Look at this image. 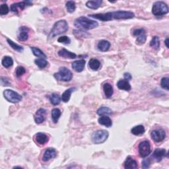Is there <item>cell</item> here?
Listing matches in <instances>:
<instances>
[{
	"mask_svg": "<svg viewBox=\"0 0 169 169\" xmlns=\"http://www.w3.org/2000/svg\"><path fill=\"white\" fill-rule=\"evenodd\" d=\"M99 23L94 20L89 19L85 17H80L74 21V26L78 29L91 30L97 27Z\"/></svg>",
	"mask_w": 169,
	"mask_h": 169,
	"instance_id": "obj_1",
	"label": "cell"
},
{
	"mask_svg": "<svg viewBox=\"0 0 169 169\" xmlns=\"http://www.w3.org/2000/svg\"><path fill=\"white\" fill-rule=\"evenodd\" d=\"M68 24L65 20H60L56 22L50 31L49 37L54 38L55 36L61 35L68 30Z\"/></svg>",
	"mask_w": 169,
	"mask_h": 169,
	"instance_id": "obj_2",
	"label": "cell"
},
{
	"mask_svg": "<svg viewBox=\"0 0 169 169\" xmlns=\"http://www.w3.org/2000/svg\"><path fill=\"white\" fill-rule=\"evenodd\" d=\"M54 76L56 80L58 81L67 82L72 80L73 74L69 69L67 68V67H61L60 68L59 71L56 73Z\"/></svg>",
	"mask_w": 169,
	"mask_h": 169,
	"instance_id": "obj_3",
	"label": "cell"
},
{
	"mask_svg": "<svg viewBox=\"0 0 169 169\" xmlns=\"http://www.w3.org/2000/svg\"><path fill=\"white\" fill-rule=\"evenodd\" d=\"M152 13L155 16H162L168 13V5L163 2H155L152 7Z\"/></svg>",
	"mask_w": 169,
	"mask_h": 169,
	"instance_id": "obj_4",
	"label": "cell"
},
{
	"mask_svg": "<svg viewBox=\"0 0 169 169\" xmlns=\"http://www.w3.org/2000/svg\"><path fill=\"white\" fill-rule=\"evenodd\" d=\"M109 136V132L104 129H100L97 132H94L91 136L93 142L95 144H100L104 143L108 139Z\"/></svg>",
	"mask_w": 169,
	"mask_h": 169,
	"instance_id": "obj_5",
	"label": "cell"
},
{
	"mask_svg": "<svg viewBox=\"0 0 169 169\" xmlns=\"http://www.w3.org/2000/svg\"><path fill=\"white\" fill-rule=\"evenodd\" d=\"M3 96L7 101L12 103H19L22 100V96L11 89H6L3 91Z\"/></svg>",
	"mask_w": 169,
	"mask_h": 169,
	"instance_id": "obj_6",
	"label": "cell"
},
{
	"mask_svg": "<svg viewBox=\"0 0 169 169\" xmlns=\"http://www.w3.org/2000/svg\"><path fill=\"white\" fill-rule=\"evenodd\" d=\"M135 17L132 11H117L111 12V17L112 19H129Z\"/></svg>",
	"mask_w": 169,
	"mask_h": 169,
	"instance_id": "obj_7",
	"label": "cell"
},
{
	"mask_svg": "<svg viewBox=\"0 0 169 169\" xmlns=\"http://www.w3.org/2000/svg\"><path fill=\"white\" fill-rule=\"evenodd\" d=\"M138 149L139 155L142 157V158H145V157L149 156L151 152V145L149 141L145 140L141 142L139 145Z\"/></svg>",
	"mask_w": 169,
	"mask_h": 169,
	"instance_id": "obj_8",
	"label": "cell"
},
{
	"mask_svg": "<svg viewBox=\"0 0 169 169\" xmlns=\"http://www.w3.org/2000/svg\"><path fill=\"white\" fill-rule=\"evenodd\" d=\"M151 136L154 142L159 143L165 139V136H166V133H165V130H163V129L161 128L155 129L151 132Z\"/></svg>",
	"mask_w": 169,
	"mask_h": 169,
	"instance_id": "obj_9",
	"label": "cell"
},
{
	"mask_svg": "<svg viewBox=\"0 0 169 169\" xmlns=\"http://www.w3.org/2000/svg\"><path fill=\"white\" fill-rule=\"evenodd\" d=\"M133 35L135 36H137L136 43L138 45L143 44L147 40V36H146V32L144 29H139L135 30L133 32Z\"/></svg>",
	"mask_w": 169,
	"mask_h": 169,
	"instance_id": "obj_10",
	"label": "cell"
},
{
	"mask_svg": "<svg viewBox=\"0 0 169 169\" xmlns=\"http://www.w3.org/2000/svg\"><path fill=\"white\" fill-rule=\"evenodd\" d=\"M165 157H168V152L164 149H156L151 157L157 162H160Z\"/></svg>",
	"mask_w": 169,
	"mask_h": 169,
	"instance_id": "obj_11",
	"label": "cell"
},
{
	"mask_svg": "<svg viewBox=\"0 0 169 169\" xmlns=\"http://www.w3.org/2000/svg\"><path fill=\"white\" fill-rule=\"evenodd\" d=\"M47 114V111L44 109H38L35 114V121L36 123H42L45 119Z\"/></svg>",
	"mask_w": 169,
	"mask_h": 169,
	"instance_id": "obj_12",
	"label": "cell"
},
{
	"mask_svg": "<svg viewBox=\"0 0 169 169\" xmlns=\"http://www.w3.org/2000/svg\"><path fill=\"white\" fill-rule=\"evenodd\" d=\"M32 4L31 2H19V3H15L11 6V11H13L14 13H17L19 9L21 10H23L27 5H31Z\"/></svg>",
	"mask_w": 169,
	"mask_h": 169,
	"instance_id": "obj_13",
	"label": "cell"
},
{
	"mask_svg": "<svg viewBox=\"0 0 169 169\" xmlns=\"http://www.w3.org/2000/svg\"><path fill=\"white\" fill-rule=\"evenodd\" d=\"M56 155H57V153H56V151L54 149L48 148L45 151L42 157V160L44 162H47L50 160L56 158Z\"/></svg>",
	"mask_w": 169,
	"mask_h": 169,
	"instance_id": "obj_14",
	"label": "cell"
},
{
	"mask_svg": "<svg viewBox=\"0 0 169 169\" xmlns=\"http://www.w3.org/2000/svg\"><path fill=\"white\" fill-rule=\"evenodd\" d=\"M29 29L25 26L19 28L17 37L20 41H26L29 38Z\"/></svg>",
	"mask_w": 169,
	"mask_h": 169,
	"instance_id": "obj_15",
	"label": "cell"
},
{
	"mask_svg": "<svg viewBox=\"0 0 169 169\" xmlns=\"http://www.w3.org/2000/svg\"><path fill=\"white\" fill-rule=\"evenodd\" d=\"M86 61L84 60H76L72 63V68L77 72H81L83 71L85 66Z\"/></svg>",
	"mask_w": 169,
	"mask_h": 169,
	"instance_id": "obj_16",
	"label": "cell"
},
{
	"mask_svg": "<svg viewBox=\"0 0 169 169\" xmlns=\"http://www.w3.org/2000/svg\"><path fill=\"white\" fill-rule=\"evenodd\" d=\"M124 167L126 169H136L138 168V162L132 157L129 156L124 162Z\"/></svg>",
	"mask_w": 169,
	"mask_h": 169,
	"instance_id": "obj_17",
	"label": "cell"
},
{
	"mask_svg": "<svg viewBox=\"0 0 169 169\" xmlns=\"http://www.w3.org/2000/svg\"><path fill=\"white\" fill-rule=\"evenodd\" d=\"M58 55L65 59H74L77 57V55L75 53L70 52L65 48L60 50L58 52Z\"/></svg>",
	"mask_w": 169,
	"mask_h": 169,
	"instance_id": "obj_18",
	"label": "cell"
},
{
	"mask_svg": "<svg viewBox=\"0 0 169 169\" xmlns=\"http://www.w3.org/2000/svg\"><path fill=\"white\" fill-rule=\"evenodd\" d=\"M117 87L119 89L124 90L126 91H129L132 89L130 84H129L128 81L126 80H120V81H118L117 83Z\"/></svg>",
	"mask_w": 169,
	"mask_h": 169,
	"instance_id": "obj_19",
	"label": "cell"
},
{
	"mask_svg": "<svg viewBox=\"0 0 169 169\" xmlns=\"http://www.w3.org/2000/svg\"><path fill=\"white\" fill-rule=\"evenodd\" d=\"M110 47V43L109 41H106V40H102L100 41L98 45H97V48L101 52H106L108 51Z\"/></svg>",
	"mask_w": 169,
	"mask_h": 169,
	"instance_id": "obj_20",
	"label": "cell"
},
{
	"mask_svg": "<svg viewBox=\"0 0 169 169\" xmlns=\"http://www.w3.org/2000/svg\"><path fill=\"white\" fill-rule=\"evenodd\" d=\"M103 90H104L105 97L107 99L110 98L114 93L113 87H112V86L110 83H105L103 85Z\"/></svg>",
	"mask_w": 169,
	"mask_h": 169,
	"instance_id": "obj_21",
	"label": "cell"
},
{
	"mask_svg": "<svg viewBox=\"0 0 169 169\" xmlns=\"http://www.w3.org/2000/svg\"><path fill=\"white\" fill-rule=\"evenodd\" d=\"M48 137L45 133H38L36 135V142L40 145H44L48 142Z\"/></svg>",
	"mask_w": 169,
	"mask_h": 169,
	"instance_id": "obj_22",
	"label": "cell"
},
{
	"mask_svg": "<svg viewBox=\"0 0 169 169\" xmlns=\"http://www.w3.org/2000/svg\"><path fill=\"white\" fill-rule=\"evenodd\" d=\"M98 122L100 124L104 126L107 128H110L112 125V122L111 119L109 116H102L100 118H99Z\"/></svg>",
	"mask_w": 169,
	"mask_h": 169,
	"instance_id": "obj_23",
	"label": "cell"
},
{
	"mask_svg": "<svg viewBox=\"0 0 169 169\" xmlns=\"http://www.w3.org/2000/svg\"><path fill=\"white\" fill-rule=\"evenodd\" d=\"M103 3L102 0H94V1H88L86 3V6L92 9H97L101 6Z\"/></svg>",
	"mask_w": 169,
	"mask_h": 169,
	"instance_id": "obj_24",
	"label": "cell"
},
{
	"mask_svg": "<svg viewBox=\"0 0 169 169\" xmlns=\"http://www.w3.org/2000/svg\"><path fill=\"white\" fill-rule=\"evenodd\" d=\"M75 90V88L71 87L68 89H67L66 91L63 93L62 95H61V100L64 101V103H67L70 99L71 94Z\"/></svg>",
	"mask_w": 169,
	"mask_h": 169,
	"instance_id": "obj_25",
	"label": "cell"
},
{
	"mask_svg": "<svg viewBox=\"0 0 169 169\" xmlns=\"http://www.w3.org/2000/svg\"><path fill=\"white\" fill-rule=\"evenodd\" d=\"M89 66L90 67V69H91L92 70L97 71L100 68V62L97 59L92 58L89 61Z\"/></svg>",
	"mask_w": 169,
	"mask_h": 169,
	"instance_id": "obj_26",
	"label": "cell"
},
{
	"mask_svg": "<svg viewBox=\"0 0 169 169\" xmlns=\"http://www.w3.org/2000/svg\"><path fill=\"white\" fill-rule=\"evenodd\" d=\"M132 134L135 135V136H140V135H142L145 133V129L143 126L142 125H139L133 127L132 130H131Z\"/></svg>",
	"mask_w": 169,
	"mask_h": 169,
	"instance_id": "obj_27",
	"label": "cell"
},
{
	"mask_svg": "<svg viewBox=\"0 0 169 169\" xmlns=\"http://www.w3.org/2000/svg\"><path fill=\"white\" fill-rule=\"evenodd\" d=\"M61 99L60 98V95L56 94V93L52 94L51 96L50 97V103H51V104L54 106L59 104L61 103Z\"/></svg>",
	"mask_w": 169,
	"mask_h": 169,
	"instance_id": "obj_28",
	"label": "cell"
},
{
	"mask_svg": "<svg viewBox=\"0 0 169 169\" xmlns=\"http://www.w3.org/2000/svg\"><path fill=\"white\" fill-rule=\"evenodd\" d=\"M31 50L32 52L33 53V54L35 55L36 57H38L40 58H44L46 59V56L45 54L41 49H39L38 48H36V47H31Z\"/></svg>",
	"mask_w": 169,
	"mask_h": 169,
	"instance_id": "obj_29",
	"label": "cell"
},
{
	"mask_svg": "<svg viewBox=\"0 0 169 169\" xmlns=\"http://www.w3.org/2000/svg\"><path fill=\"white\" fill-rule=\"evenodd\" d=\"M2 65L5 68H9L13 65V60L9 56H5L2 60Z\"/></svg>",
	"mask_w": 169,
	"mask_h": 169,
	"instance_id": "obj_30",
	"label": "cell"
},
{
	"mask_svg": "<svg viewBox=\"0 0 169 169\" xmlns=\"http://www.w3.org/2000/svg\"><path fill=\"white\" fill-rule=\"evenodd\" d=\"M97 114L101 116L110 115L112 114V110L109 109V107L103 106L99 109V110H97Z\"/></svg>",
	"mask_w": 169,
	"mask_h": 169,
	"instance_id": "obj_31",
	"label": "cell"
},
{
	"mask_svg": "<svg viewBox=\"0 0 169 169\" xmlns=\"http://www.w3.org/2000/svg\"><path fill=\"white\" fill-rule=\"evenodd\" d=\"M61 115V112L58 109H54L52 110V119L54 123H56Z\"/></svg>",
	"mask_w": 169,
	"mask_h": 169,
	"instance_id": "obj_32",
	"label": "cell"
},
{
	"mask_svg": "<svg viewBox=\"0 0 169 169\" xmlns=\"http://www.w3.org/2000/svg\"><path fill=\"white\" fill-rule=\"evenodd\" d=\"M150 46L155 50H159L160 47V40L157 36H155L150 42Z\"/></svg>",
	"mask_w": 169,
	"mask_h": 169,
	"instance_id": "obj_33",
	"label": "cell"
},
{
	"mask_svg": "<svg viewBox=\"0 0 169 169\" xmlns=\"http://www.w3.org/2000/svg\"><path fill=\"white\" fill-rule=\"evenodd\" d=\"M7 42H8V44H9V46L12 48L13 50H16V51H17L19 52H22L24 50V48H22V46H19V45L15 44L13 41H12L11 40H10V39L7 38Z\"/></svg>",
	"mask_w": 169,
	"mask_h": 169,
	"instance_id": "obj_34",
	"label": "cell"
},
{
	"mask_svg": "<svg viewBox=\"0 0 169 169\" xmlns=\"http://www.w3.org/2000/svg\"><path fill=\"white\" fill-rule=\"evenodd\" d=\"M35 63L36 64V65H38L39 68H41V69L46 67L48 65V61L46 60V59H44V58H38L35 60Z\"/></svg>",
	"mask_w": 169,
	"mask_h": 169,
	"instance_id": "obj_35",
	"label": "cell"
},
{
	"mask_svg": "<svg viewBox=\"0 0 169 169\" xmlns=\"http://www.w3.org/2000/svg\"><path fill=\"white\" fill-rule=\"evenodd\" d=\"M65 6H66L67 11H68V12L70 13H74V11H75V8H76L75 3L74 1L67 2Z\"/></svg>",
	"mask_w": 169,
	"mask_h": 169,
	"instance_id": "obj_36",
	"label": "cell"
},
{
	"mask_svg": "<svg viewBox=\"0 0 169 169\" xmlns=\"http://www.w3.org/2000/svg\"><path fill=\"white\" fill-rule=\"evenodd\" d=\"M25 72H26V70L25 69V67H22V66H19V67H17V69L15 70V74H16L17 77H19L23 74H25Z\"/></svg>",
	"mask_w": 169,
	"mask_h": 169,
	"instance_id": "obj_37",
	"label": "cell"
},
{
	"mask_svg": "<svg viewBox=\"0 0 169 169\" xmlns=\"http://www.w3.org/2000/svg\"><path fill=\"white\" fill-rule=\"evenodd\" d=\"M161 85L162 89L168 91V77H163L161 81Z\"/></svg>",
	"mask_w": 169,
	"mask_h": 169,
	"instance_id": "obj_38",
	"label": "cell"
},
{
	"mask_svg": "<svg viewBox=\"0 0 169 169\" xmlns=\"http://www.w3.org/2000/svg\"><path fill=\"white\" fill-rule=\"evenodd\" d=\"M9 13V7L7 4H2L0 6V15H5Z\"/></svg>",
	"mask_w": 169,
	"mask_h": 169,
	"instance_id": "obj_39",
	"label": "cell"
},
{
	"mask_svg": "<svg viewBox=\"0 0 169 169\" xmlns=\"http://www.w3.org/2000/svg\"><path fill=\"white\" fill-rule=\"evenodd\" d=\"M58 42L60 43H64L65 44H70L71 42V39L67 36H61L58 39Z\"/></svg>",
	"mask_w": 169,
	"mask_h": 169,
	"instance_id": "obj_40",
	"label": "cell"
},
{
	"mask_svg": "<svg viewBox=\"0 0 169 169\" xmlns=\"http://www.w3.org/2000/svg\"><path fill=\"white\" fill-rule=\"evenodd\" d=\"M74 35L77 36V37H87V35H89L88 33L84 32V31L80 30V31H74Z\"/></svg>",
	"mask_w": 169,
	"mask_h": 169,
	"instance_id": "obj_41",
	"label": "cell"
},
{
	"mask_svg": "<svg viewBox=\"0 0 169 169\" xmlns=\"http://www.w3.org/2000/svg\"><path fill=\"white\" fill-rule=\"evenodd\" d=\"M151 165L150 159H144L142 161V167L143 168H148Z\"/></svg>",
	"mask_w": 169,
	"mask_h": 169,
	"instance_id": "obj_42",
	"label": "cell"
},
{
	"mask_svg": "<svg viewBox=\"0 0 169 169\" xmlns=\"http://www.w3.org/2000/svg\"><path fill=\"white\" fill-rule=\"evenodd\" d=\"M123 77H124L125 80L127 81H129L131 80L132 79V76L130 74H129V73H125L124 75H123Z\"/></svg>",
	"mask_w": 169,
	"mask_h": 169,
	"instance_id": "obj_43",
	"label": "cell"
},
{
	"mask_svg": "<svg viewBox=\"0 0 169 169\" xmlns=\"http://www.w3.org/2000/svg\"><path fill=\"white\" fill-rule=\"evenodd\" d=\"M168 38H167L166 39V40H165V44H166V46H167V48H168V47H169L168 44Z\"/></svg>",
	"mask_w": 169,
	"mask_h": 169,
	"instance_id": "obj_44",
	"label": "cell"
}]
</instances>
